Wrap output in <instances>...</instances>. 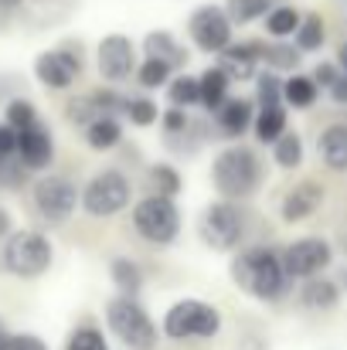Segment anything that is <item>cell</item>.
I'll return each mask as SVG.
<instances>
[{
	"label": "cell",
	"instance_id": "1",
	"mask_svg": "<svg viewBox=\"0 0 347 350\" xmlns=\"http://www.w3.org/2000/svg\"><path fill=\"white\" fill-rule=\"evenodd\" d=\"M231 279H235V286L245 296L262 299V303L279 299L286 293V286H290L283 255H276L272 248H245V252H238L235 262H231Z\"/></svg>",
	"mask_w": 347,
	"mask_h": 350
},
{
	"label": "cell",
	"instance_id": "2",
	"mask_svg": "<svg viewBox=\"0 0 347 350\" xmlns=\"http://www.w3.org/2000/svg\"><path fill=\"white\" fill-rule=\"evenodd\" d=\"M211 184L225 201H245L262 184V160L248 146H229L211 163Z\"/></svg>",
	"mask_w": 347,
	"mask_h": 350
},
{
	"label": "cell",
	"instance_id": "3",
	"mask_svg": "<svg viewBox=\"0 0 347 350\" xmlns=\"http://www.w3.org/2000/svg\"><path fill=\"white\" fill-rule=\"evenodd\" d=\"M106 323L129 350H157V327L150 313L136 303V296L119 293L106 303Z\"/></svg>",
	"mask_w": 347,
	"mask_h": 350
},
{
	"label": "cell",
	"instance_id": "4",
	"mask_svg": "<svg viewBox=\"0 0 347 350\" xmlns=\"http://www.w3.org/2000/svg\"><path fill=\"white\" fill-rule=\"evenodd\" d=\"M218 330H222V313L201 299H177L164 313V334L170 340H188V337L211 340L218 337Z\"/></svg>",
	"mask_w": 347,
	"mask_h": 350
},
{
	"label": "cell",
	"instance_id": "5",
	"mask_svg": "<svg viewBox=\"0 0 347 350\" xmlns=\"http://www.w3.org/2000/svg\"><path fill=\"white\" fill-rule=\"evenodd\" d=\"M133 228L150 245H170L181 234V211H177L174 198L150 194V198L136 201V208H133Z\"/></svg>",
	"mask_w": 347,
	"mask_h": 350
},
{
	"label": "cell",
	"instance_id": "6",
	"mask_svg": "<svg viewBox=\"0 0 347 350\" xmlns=\"http://www.w3.org/2000/svg\"><path fill=\"white\" fill-rule=\"evenodd\" d=\"M55 248L38 232H14L3 245V269L21 279H38L51 269Z\"/></svg>",
	"mask_w": 347,
	"mask_h": 350
},
{
	"label": "cell",
	"instance_id": "7",
	"mask_svg": "<svg viewBox=\"0 0 347 350\" xmlns=\"http://www.w3.org/2000/svg\"><path fill=\"white\" fill-rule=\"evenodd\" d=\"M129 180L119 170H99L82 191V211L89 218H113L123 208H129Z\"/></svg>",
	"mask_w": 347,
	"mask_h": 350
},
{
	"label": "cell",
	"instance_id": "8",
	"mask_svg": "<svg viewBox=\"0 0 347 350\" xmlns=\"http://www.w3.org/2000/svg\"><path fill=\"white\" fill-rule=\"evenodd\" d=\"M198 234L211 252H231L242 241V215L229 201H211L201 218H198Z\"/></svg>",
	"mask_w": 347,
	"mask_h": 350
},
{
	"label": "cell",
	"instance_id": "9",
	"mask_svg": "<svg viewBox=\"0 0 347 350\" xmlns=\"http://www.w3.org/2000/svg\"><path fill=\"white\" fill-rule=\"evenodd\" d=\"M231 17L225 7H218V3H201V7H194L191 10V21H188V34H191V41L201 48V51H208V55H218L222 48H229L231 44Z\"/></svg>",
	"mask_w": 347,
	"mask_h": 350
},
{
	"label": "cell",
	"instance_id": "10",
	"mask_svg": "<svg viewBox=\"0 0 347 350\" xmlns=\"http://www.w3.org/2000/svg\"><path fill=\"white\" fill-rule=\"evenodd\" d=\"M79 204H82V198H79V191H75V184L68 177H41L34 184V208L51 225L68 221Z\"/></svg>",
	"mask_w": 347,
	"mask_h": 350
},
{
	"label": "cell",
	"instance_id": "11",
	"mask_svg": "<svg viewBox=\"0 0 347 350\" xmlns=\"http://www.w3.org/2000/svg\"><path fill=\"white\" fill-rule=\"evenodd\" d=\"M82 75V55L79 48H55V51H41L34 58V79L44 85V89H68L75 79Z\"/></svg>",
	"mask_w": 347,
	"mask_h": 350
},
{
	"label": "cell",
	"instance_id": "12",
	"mask_svg": "<svg viewBox=\"0 0 347 350\" xmlns=\"http://www.w3.org/2000/svg\"><path fill=\"white\" fill-rule=\"evenodd\" d=\"M334 262V248L324 238H300L283 252V265L290 279H310L320 275L327 265Z\"/></svg>",
	"mask_w": 347,
	"mask_h": 350
},
{
	"label": "cell",
	"instance_id": "13",
	"mask_svg": "<svg viewBox=\"0 0 347 350\" xmlns=\"http://www.w3.org/2000/svg\"><path fill=\"white\" fill-rule=\"evenodd\" d=\"M96 62H99V75L106 82H126L136 72V44L126 34H106L99 41Z\"/></svg>",
	"mask_w": 347,
	"mask_h": 350
},
{
	"label": "cell",
	"instance_id": "14",
	"mask_svg": "<svg viewBox=\"0 0 347 350\" xmlns=\"http://www.w3.org/2000/svg\"><path fill=\"white\" fill-rule=\"evenodd\" d=\"M262 65V41H231L229 48L218 51V68L229 75L231 82H248L255 79Z\"/></svg>",
	"mask_w": 347,
	"mask_h": 350
},
{
	"label": "cell",
	"instance_id": "15",
	"mask_svg": "<svg viewBox=\"0 0 347 350\" xmlns=\"http://www.w3.org/2000/svg\"><path fill=\"white\" fill-rule=\"evenodd\" d=\"M17 157H21V163H24L27 170H44V167H51V160H55V139H51V133H48L41 122L21 129V133H17Z\"/></svg>",
	"mask_w": 347,
	"mask_h": 350
},
{
	"label": "cell",
	"instance_id": "16",
	"mask_svg": "<svg viewBox=\"0 0 347 350\" xmlns=\"http://www.w3.org/2000/svg\"><path fill=\"white\" fill-rule=\"evenodd\" d=\"M320 204H324V187L317 180H303L293 191H286V198L279 204V215H283V221L296 225V221H307Z\"/></svg>",
	"mask_w": 347,
	"mask_h": 350
},
{
	"label": "cell",
	"instance_id": "17",
	"mask_svg": "<svg viewBox=\"0 0 347 350\" xmlns=\"http://www.w3.org/2000/svg\"><path fill=\"white\" fill-rule=\"evenodd\" d=\"M317 153H320V160H324L331 170L347 174V122H334V126H327V129L320 133Z\"/></svg>",
	"mask_w": 347,
	"mask_h": 350
},
{
	"label": "cell",
	"instance_id": "18",
	"mask_svg": "<svg viewBox=\"0 0 347 350\" xmlns=\"http://www.w3.org/2000/svg\"><path fill=\"white\" fill-rule=\"evenodd\" d=\"M143 51H146L150 58L167 62L174 72L188 65V51H184V44H181L170 31H150V34L143 38Z\"/></svg>",
	"mask_w": 347,
	"mask_h": 350
},
{
	"label": "cell",
	"instance_id": "19",
	"mask_svg": "<svg viewBox=\"0 0 347 350\" xmlns=\"http://www.w3.org/2000/svg\"><path fill=\"white\" fill-rule=\"evenodd\" d=\"M300 303L313 313H324V310H334L341 303V289L337 282L331 279H320V275H310L303 279V289H300Z\"/></svg>",
	"mask_w": 347,
	"mask_h": 350
},
{
	"label": "cell",
	"instance_id": "20",
	"mask_svg": "<svg viewBox=\"0 0 347 350\" xmlns=\"http://www.w3.org/2000/svg\"><path fill=\"white\" fill-rule=\"evenodd\" d=\"M215 113H218V126H222L225 136H242L255 122V113H252V103L248 99H225Z\"/></svg>",
	"mask_w": 347,
	"mask_h": 350
},
{
	"label": "cell",
	"instance_id": "21",
	"mask_svg": "<svg viewBox=\"0 0 347 350\" xmlns=\"http://www.w3.org/2000/svg\"><path fill=\"white\" fill-rule=\"evenodd\" d=\"M320 96V85L313 82V75H290L283 82V103L290 109H310Z\"/></svg>",
	"mask_w": 347,
	"mask_h": 350
},
{
	"label": "cell",
	"instance_id": "22",
	"mask_svg": "<svg viewBox=\"0 0 347 350\" xmlns=\"http://www.w3.org/2000/svg\"><path fill=\"white\" fill-rule=\"evenodd\" d=\"M252 133L259 143H276L286 133V106H262L252 122Z\"/></svg>",
	"mask_w": 347,
	"mask_h": 350
},
{
	"label": "cell",
	"instance_id": "23",
	"mask_svg": "<svg viewBox=\"0 0 347 350\" xmlns=\"http://www.w3.org/2000/svg\"><path fill=\"white\" fill-rule=\"evenodd\" d=\"M119 139H123V126L116 116H99L86 126V143L92 150H113Z\"/></svg>",
	"mask_w": 347,
	"mask_h": 350
},
{
	"label": "cell",
	"instance_id": "24",
	"mask_svg": "<svg viewBox=\"0 0 347 350\" xmlns=\"http://www.w3.org/2000/svg\"><path fill=\"white\" fill-rule=\"evenodd\" d=\"M262 21H266V31H269L272 38H290V34H296L303 14H300L293 3H276V7H269V14H266Z\"/></svg>",
	"mask_w": 347,
	"mask_h": 350
},
{
	"label": "cell",
	"instance_id": "25",
	"mask_svg": "<svg viewBox=\"0 0 347 350\" xmlns=\"http://www.w3.org/2000/svg\"><path fill=\"white\" fill-rule=\"evenodd\" d=\"M293 38H296V48H300L303 55L320 51L324 41H327V24H324V17H320V14H303V21H300V27H296Z\"/></svg>",
	"mask_w": 347,
	"mask_h": 350
},
{
	"label": "cell",
	"instance_id": "26",
	"mask_svg": "<svg viewBox=\"0 0 347 350\" xmlns=\"http://www.w3.org/2000/svg\"><path fill=\"white\" fill-rule=\"evenodd\" d=\"M272 160H276V167H283V170H296V167L303 163V136L293 133V129H286V133L272 143Z\"/></svg>",
	"mask_w": 347,
	"mask_h": 350
},
{
	"label": "cell",
	"instance_id": "27",
	"mask_svg": "<svg viewBox=\"0 0 347 350\" xmlns=\"http://www.w3.org/2000/svg\"><path fill=\"white\" fill-rule=\"evenodd\" d=\"M198 82H201V106H205V109H218V106L229 99V82L231 79L218 68V65L208 68Z\"/></svg>",
	"mask_w": 347,
	"mask_h": 350
},
{
	"label": "cell",
	"instance_id": "28",
	"mask_svg": "<svg viewBox=\"0 0 347 350\" xmlns=\"http://www.w3.org/2000/svg\"><path fill=\"white\" fill-rule=\"evenodd\" d=\"M167 99L170 106H181V109H191V106H201V82L194 75H177L167 82Z\"/></svg>",
	"mask_w": 347,
	"mask_h": 350
},
{
	"label": "cell",
	"instance_id": "29",
	"mask_svg": "<svg viewBox=\"0 0 347 350\" xmlns=\"http://www.w3.org/2000/svg\"><path fill=\"white\" fill-rule=\"evenodd\" d=\"M110 275H113L116 289L119 293H129V296H136L140 289H143V269L133 262V258H113V265H110Z\"/></svg>",
	"mask_w": 347,
	"mask_h": 350
},
{
	"label": "cell",
	"instance_id": "30",
	"mask_svg": "<svg viewBox=\"0 0 347 350\" xmlns=\"http://www.w3.org/2000/svg\"><path fill=\"white\" fill-rule=\"evenodd\" d=\"M300 55L303 51L296 44H262V65L272 72H296Z\"/></svg>",
	"mask_w": 347,
	"mask_h": 350
},
{
	"label": "cell",
	"instance_id": "31",
	"mask_svg": "<svg viewBox=\"0 0 347 350\" xmlns=\"http://www.w3.org/2000/svg\"><path fill=\"white\" fill-rule=\"evenodd\" d=\"M170 65L167 62H160V58H143V65H136V82L143 85V89H160V85H167L170 82Z\"/></svg>",
	"mask_w": 347,
	"mask_h": 350
},
{
	"label": "cell",
	"instance_id": "32",
	"mask_svg": "<svg viewBox=\"0 0 347 350\" xmlns=\"http://www.w3.org/2000/svg\"><path fill=\"white\" fill-rule=\"evenodd\" d=\"M255 103H259V109L262 106H286L283 103V79L272 68L255 75Z\"/></svg>",
	"mask_w": 347,
	"mask_h": 350
},
{
	"label": "cell",
	"instance_id": "33",
	"mask_svg": "<svg viewBox=\"0 0 347 350\" xmlns=\"http://www.w3.org/2000/svg\"><path fill=\"white\" fill-rule=\"evenodd\" d=\"M269 7H272V0H225L231 24H252V21L266 17Z\"/></svg>",
	"mask_w": 347,
	"mask_h": 350
},
{
	"label": "cell",
	"instance_id": "34",
	"mask_svg": "<svg viewBox=\"0 0 347 350\" xmlns=\"http://www.w3.org/2000/svg\"><path fill=\"white\" fill-rule=\"evenodd\" d=\"M150 180H153L157 194H167V198H177L184 191V180H181L177 167H170V163H153L150 167Z\"/></svg>",
	"mask_w": 347,
	"mask_h": 350
},
{
	"label": "cell",
	"instance_id": "35",
	"mask_svg": "<svg viewBox=\"0 0 347 350\" xmlns=\"http://www.w3.org/2000/svg\"><path fill=\"white\" fill-rule=\"evenodd\" d=\"M123 113L129 116V122L133 126H153L157 122V106L150 103V99H143V96H129L126 99V106H123Z\"/></svg>",
	"mask_w": 347,
	"mask_h": 350
},
{
	"label": "cell",
	"instance_id": "36",
	"mask_svg": "<svg viewBox=\"0 0 347 350\" xmlns=\"http://www.w3.org/2000/svg\"><path fill=\"white\" fill-rule=\"evenodd\" d=\"M65 350H110V344H106L103 330H96V327H79V330L68 337Z\"/></svg>",
	"mask_w": 347,
	"mask_h": 350
},
{
	"label": "cell",
	"instance_id": "37",
	"mask_svg": "<svg viewBox=\"0 0 347 350\" xmlns=\"http://www.w3.org/2000/svg\"><path fill=\"white\" fill-rule=\"evenodd\" d=\"M65 113H68V119H72V122H79V126H89L92 119L103 116V109H99V103L92 99V92H89V96H79V99H72Z\"/></svg>",
	"mask_w": 347,
	"mask_h": 350
},
{
	"label": "cell",
	"instance_id": "38",
	"mask_svg": "<svg viewBox=\"0 0 347 350\" xmlns=\"http://www.w3.org/2000/svg\"><path fill=\"white\" fill-rule=\"evenodd\" d=\"M3 116H7V126H14L17 133L38 122V113H34V106H31L27 99H14V103H7V113H3Z\"/></svg>",
	"mask_w": 347,
	"mask_h": 350
},
{
	"label": "cell",
	"instance_id": "39",
	"mask_svg": "<svg viewBox=\"0 0 347 350\" xmlns=\"http://www.w3.org/2000/svg\"><path fill=\"white\" fill-rule=\"evenodd\" d=\"M24 163H21V157H7V160H0V187H21L24 184Z\"/></svg>",
	"mask_w": 347,
	"mask_h": 350
},
{
	"label": "cell",
	"instance_id": "40",
	"mask_svg": "<svg viewBox=\"0 0 347 350\" xmlns=\"http://www.w3.org/2000/svg\"><path fill=\"white\" fill-rule=\"evenodd\" d=\"M160 122H164V129H167V136H181V133H188L194 122L188 119V109H181V106H170L164 116H160Z\"/></svg>",
	"mask_w": 347,
	"mask_h": 350
},
{
	"label": "cell",
	"instance_id": "41",
	"mask_svg": "<svg viewBox=\"0 0 347 350\" xmlns=\"http://www.w3.org/2000/svg\"><path fill=\"white\" fill-rule=\"evenodd\" d=\"M3 350H48V347H44V340L34 337V334H17V337H7Z\"/></svg>",
	"mask_w": 347,
	"mask_h": 350
},
{
	"label": "cell",
	"instance_id": "42",
	"mask_svg": "<svg viewBox=\"0 0 347 350\" xmlns=\"http://www.w3.org/2000/svg\"><path fill=\"white\" fill-rule=\"evenodd\" d=\"M7 157H17V129L14 126H0V160H7Z\"/></svg>",
	"mask_w": 347,
	"mask_h": 350
},
{
	"label": "cell",
	"instance_id": "43",
	"mask_svg": "<svg viewBox=\"0 0 347 350\" xmlns=\"http://www.w3.org/2000/svg\"><path fill=\"white\" fill-rule=\"evenodd\" d=\"M337 75H341V65H334V62H320V65L313 68V82H317L320 89H327Z\"/></svg>",
	"mask_w": 347,
	"mask_h": 350
},
{
	"label": "cell",
	"instance_id": "44",
	"mask_svg": "<svg viewBox=\"0 0 347 350\" xmlns=\"http://www.w3.org/2000/svg\"><path fill=\"white\" fill-rule=\"evenodd\" d=\"M327 92H331V99H334L337 106H347V72H341V75L327 85Z\"/></svg>",
	"mask_w": 347,
	"mask_h": 350
},
{
	"label": "cell",
	"instance_id": "45",
	"mask_svg": "<svg viewBox=\"0 0 347 350\" xmlns=\"http://www.w3.org/2000/svg\"><path fill=\"white\" fill-rule=\"evenodd\" d=\"M7 234H10V215L0 208V238H7Z\"/></svg>",
	"mask_w": 347,
	"mask_h": 350
},
{
	"label": "cell",
	"instance_id": "46",
	"mask_svg": "<svg viewBox=\"0 0 347 350\" xmlns=\"http://www.w3.org/2000/svg\"><path fill=\"white\" fill-rule=\"evenodd\" d=\"M337 65H341V72H347V41L337 44Z\"/></svg>",
	"mask_w": 347,
	"mask_h": 350
},
{
	"label": "cell",
	"instance_id": "47",
	"mask_svg": "<svg viewBox=\"0 0 347 350\" xmlns=\"http://www.w3.org/2000/svg\"><path fill=\"white\" fill-rule=\"evenodd\" d=\"M17 3H21V0H0V7H7V10H10V7H17Z\"/></svg>",
	"mask_w": 347,
	"mask_h": 350
},
{
	"label": "cell",
	"instance_id": "48",
	"mask_svg": "<svg viewBox=\"0 0 347 350\" xmlns=\"http://www.w3.org/2000/svg\"><path fill=\"white\" fill-rule=\"evenodd\" d=\"M3 344H7V330H3V323H0V350H3Z\"/></svg>",
	"mask_w": 347,
	"mask_h": 350
}]
</instances>
